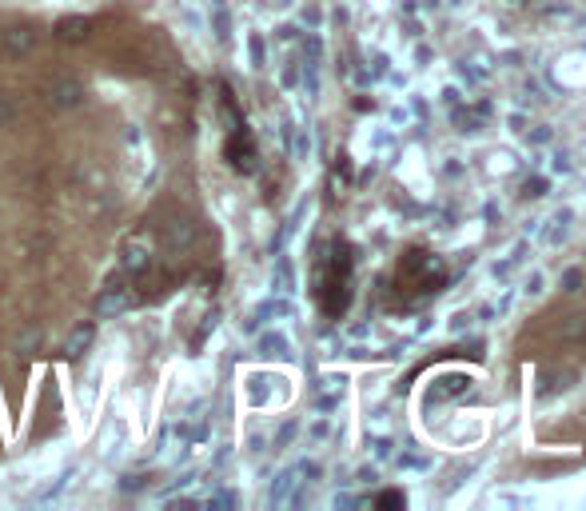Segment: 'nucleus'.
<instances>
[{
    "label": "nucleus",
    "mask_w": 586,
    "mask_h": 511,
    "mask_svg": "<svg viewBox=\"0 0 586 511\" xmlns=\"http://www.w3.org/2000/svg\"><path fill=\"white\" fill-rule=\"evenodd\" d=\"M451 284L447 260L427 244H407L395 256V268L383 284V308L387 312H419L435 296H443Z\"/></svg>",
    "instance_id": "1"
},
{
    "label": "nucleus",
    "mask_w": 586,
    "mask_h": 511,
    "mask_svg": "<svg viewBox=\"0 0 586 511\" xmlns=\"http://www.w3.org/2000/svg\"><path fill=\"white\" fill-rule=\"evenodd\" d=\"M311 300L327 320H343L355 300V244L327 236L311 256Z\"/></svg>",
    "instance_id": "2"
},
{
    "label": "nucleus",
    "mask_w": 586,
    "mask_h": 511,
    "mask_svg": "<svg viewBox=\"0 0 586 511\" xmlns=\"http://www.w3.org/2000/svg\"><path fill=\"white\" fill-rule=\"evenodd\" d=\"M371 504H375V508H403V504H407V496H403L399 488H387V492H379Z\"/></svg>",
    "instance_id": "3"
},
{
    "label": "nucleus",
    "mask_w": 586,
    "mask_h": 511,
    "mask_svg": "<svg viewBox=\"0 0 586 511\" xmlns=\"http://www.w3.org/2000/svg\"><path fill=\"white\" fill-rule=\"evenodd\" d=\"M128 304V296H120V292H112V296H104L100 300V316H112V312H120Z\"/></svg>",
    "instance_id": "4"
},
{
    "label": "nucleus",
    "mask_w": 586,
    "mask_h": 511,
    "mask_svg": "<svg viewBox=\"0 0 586 511\" xmlns=\"http://www.w3.org/2000/svg\"><path fill=\"white\" fill-rule=\"evenodd\" d=\"M60 32L76 40V36H84V20H64V24H60Z\"/></svg>",
    "instance_id": "5"
}]
</instances>
